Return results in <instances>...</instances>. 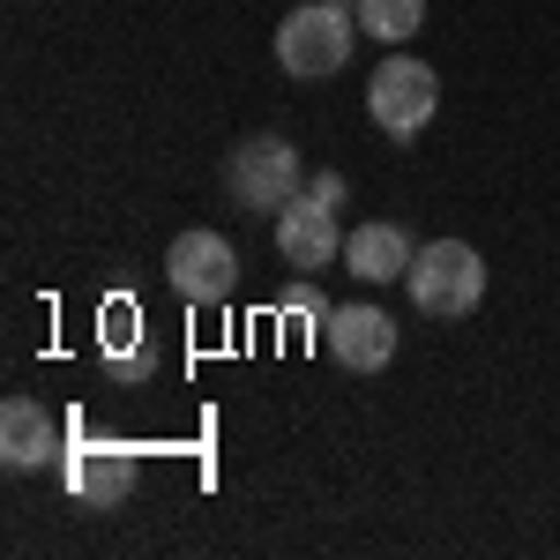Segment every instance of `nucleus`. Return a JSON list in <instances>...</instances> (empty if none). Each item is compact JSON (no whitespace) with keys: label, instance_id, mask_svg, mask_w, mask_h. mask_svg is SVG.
<instances>
[{"label":"nucleus","instance_id":"9","mask_svg":"<svg viewBox=\"0 0 560 560\" xmlns=\"http://www.w3.org/2000/svg\"><path fill=\"white\" fill-rule=\"evenodd\" d=\"M60 419L45 411L38 396H8L0 404V464L8 471H45V464H60Z\"/></svg>","mask_w":560,"mask_h":560},{"label":"nucleus","instance_id":"12","mask_svg":"<svg viewBox=\"0 0 560 560\" xmlns=\"http://www.w3.org/2000/svg\"><path fill=\"white\" fill-rule=\"evenodd\" d=\"M351 15H359L366 38H382V45H404L427 31V0H359Z\"/></svg>","mask_w":560,"mask_h":560},{"label":"nucleus","instance_id":"13","mask_svg":"<svg viewBox=\"0 0 560 560\" xmlns=\"http://www.w3.org/2000/svg\"><path fill=\"white\" fill-rule=\"evenodd\" d=\"M284 314H300V322H329V292L322 284H284Z\"/></svg>","mask_w":560,"mask_h":560},{"label":"nucleus","instance_id":"6","mask_svg":"<svg viewBox=\"0 0 560 560\" xmlns=\"http://www.w3.org/2000/svg\"><path fill=\"white\" fill-rule=\"evenodd\" d=\"M60 478L83 509H120L135 493V448L120 433H83V441L60 448Z\"/></svg>","mask_w":560,"mask_h":560},{"label":"nucleus","instance_id":"2","mask_svg":"<svg viewBox=\"0 0 560 560\" xmlns=\"http://www.w3.org/2000/svg\"><path fill=\"white\" fill-rule=\"evenodd\" d=\"M351 23H359V15L329 8V0L292 8V15L277 23V68H284L292 83H329V75H345V68H351V45H359Z\"/></svg>","mask_w":560,"mask_h":560},{"label":"nucleus","instance_id":"11","mask_svg":"<svg viewBox=\"0 0 560 560\" xmlns=\"http://www.w3.org/2000/svg\"><path fill=\"white\" fill-rule=\"evenodd\" d=\"M97 345H105V366H113L120 382H150V374H158V351L142 345V329H135V306H128V300L105 306V322H97Z\"/></svg>","mask_w":560,"mask_h":560},{"label":"nucleus","instance_id":"10","mask_svg":"<svg viewBox=\"0 0 560 560\" xmlns=\"http://www.w3.org/2000/svg\"><path fill=\"white\" fill-rule=\"evenodd\" d=\"M411 255H419V247H411V232H404V224H388V217L359 224V232L345 240V269L359 277V284H396V277L411 269Z\"/></svg>","mask_w":560,"mask_h":560},{"label":"nucleus","instance_id":"14","mask_svg":"<svg viewBox=\"0 0 560 560\" xmlns=\"http://www.w3.org/2000/svg\"><path fill=\"white\" fill-rule=\"evenodd\" d=\"M306 195H314V202H329V210H337V202H345V173H314V179H306Z\"/></svg>","mask_w":560,"mask_h":560},{"label":"nucleus","instance_id":"4","mask_svg":"<svg viewBox=\"0 0 560 560\" xmlns=\"http://www.w3.org/2000/svg\"><path fill=\"white\" fill-rule=\"evenodd\" d=\"M433 105H441V75H433L427 60H411V52L382 60V75L366 83V113H374V128L388 142H411L433 120Z\"/></svg>","mask_w":560,"mask_h":560},{"label":"nucleus","instance_id":"1","mask_svg":"<svg viewBox=\"0 0 560 560\" xmlns=\"http://www.w3.org/2000/svg\"><path fill=\"white\" fill-rule=\"evenodd\" d=\"M404 292H411V306H419L427 322H464V314H478V300H486V261H478V247H464V240H427V247L411 255V269H404Z\"/></svg>","mask_w":560,"mask_h":560},{"label":"nucleus","instance_id":"15","mask_svg":"<svg viewBox=\"0 0 560 560\" xmlns=\"http://www.w3.org/2000/svg\"><path fill=\"white\" fill-rule=\"evenodd\" d=\"M329 8H359V0H329Z\"/></svg>","mask_w":560,"mask_h":560},{"label":"nucleus","instance_id":"3","mask_svg":"<svg viewBox=\"0 0 560 560\" xmlns=\"http://www.w3.org/2000/svg\"><path fill=\"white\" fill-rule=\"evenodd\" d=\"M300 187H306V165H300V150H292L284 135H247V142L224 158V195H232L240 210H255V217H277Z\"/></svg>","mask_w":560,"mask_h":560},{"label":"nucleus","instance_id":"8","mask_svg":"<svg viewBox=\"0 0 560 560\" xmlns=\"http://www.w3.org/2000/svg\"><path fill=\"white\" fill-rule=\"evenodd\" d=\"M277 255L292 261V269H306V277H314V269H329V261L345 255L337 210H329V202H314V195L300 187V195L277 210Z\"/></svg>","mask_w":560,"mask_h":560},{"label":"nucleus","instance_id":"5","mask_svg":"<svg viewBox=\"0 0 560 560\" xmlns=\"http://www.w3.org/2000/svg\"><path fill=\"white\" fill-rule=\"evenodd\" d=\"M165 284H173L187 306H224L232 300V284H240V255H232V240L224 232H179L173 247H165Z\"/></svg>","mask_w":560,"mask_h":560},{"label":"nucleus","instance_id":"7","mask_svg":"<svg viewBox=\"0 0 560 560\" xmlns=\"http://www.w3.org/2000/svg\"><path fill=\"white\" fill-rule=\"evenodd\" d=\"M322 351L345 366V374H382L388 359H396V322H388L382 306H329V322H322Z\"/></svg>","mask_w":560,"mask_h":560}]
</instances>
